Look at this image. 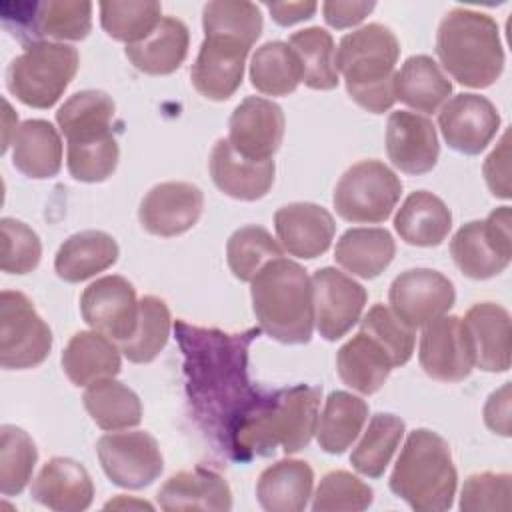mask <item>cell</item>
I'll use <instances>...</instances> for the list:
<instances>
[{
	"label": "cell",
	"mask_w": 512,
	"mask_h": 512,
	"mask_svg": "<svg viewBox=\"0 0 512 512\" xmlns=\"http://www.w3.org/2000/svg\"><path fill=\"white\" fill-rule=\"evenodd\" d=\"M256 334L254 328L226 334L184 320L176 322L192 412L228 454L236 428L268 398L250 384L246 372L248 346Z\"/></svg>",
	"instance_id": "cell-1"
},
{
	"label": "cell",
	"mask_w": 512,
	"mask_h": 512,
	"mask_svg": "<svg viewBox=\"0 0 512 512\" xmlns=\"http://www.w3.org/2000/svg\"><path fill=\"white\" fill-rule=\"evenodd\" d=\"M320 400L322 388L308 384L268 394L264 404L236 428L230 456L234 460L270 456L278 446L286 454L300 452L316 434Z\"/></svg>",
	"instance_id": "cell-2"
},
{
	"label": "cell",
	"mask_w": 512,
	"mask_h": 512,
	"mask_svg": "<svg viewBox=\"0 0 512 512\" xmlns=\"http://www.w3.org/2000/svg\"><path fill=\"white\" fill-rule=\"evenodd\" d=\"M252 308L260 328L282 344H306L314 330L312 280L294 260L276 258L252 280Z\"/></svg>",
	"instance_id": "cell-3"
},
{
	"label": "cell",
	"mask_w": 512,
	"mask_h": 512,
	"mask_svg": "<svg viewBox=\"0 0 512 512\" xmlns=\"http://www.w3.org/2000/svg\"><path fill=\"white\" fill-rule=\"evenodd\" d=\"M400 56L396 34L378 22L342 36L336 50V70L342 72L350 98L372 114L390 110L396 102L394 76Z\"/></svg>",
	"instance_id": "cell-4"
},
{
	"label": "cell",
	"mask_w": 512,
	"mask_h": 512,
	"mask_svg": "<svg viewBox=\"0 0 512 512\" xmlns=\"http://www.w3.org/2000/svg\"><path fill=\"white\" fill-rule=\"evenodd\" d=\"M442 68L462 86L488 88L504 70L500 30L492 16L470 8H452L436 32Z\"/></svg>",
	"instance_id": "cell-5"
},
{
	"label": "cell",
	"mask_w": 512,
	"mask_h": 512,
	"mask_svg": "<svg viewBox=\"0 0 512 512\" xmlns=\"http://www.w3.org/2000/svg\"><path fill=\"white\" fill-rule=\"evenodd\" d=\"M456 486L448 442L428 428L410 432L390 474V490L416 512H442L452 508Z\"/></svg>",
	"instance_id": "cell-6"
},
{
	"label": "cell",
	"mask_w": 512,
	"mask_h": 512,
	"mask_svg": "<svg viewBox=\"0 0 512 512\" xmlns=\"http://www.w3.org/2000/svg\"><path fill=\"white\" fill-rule=\"evenodd\" d=\"M78 50L64 42H34L6 70L8 90L26 106L52 108L78 72Z\"/></svg>",
	"instance_id": "cell-7"
},
{
	"label": "cell",
	"mask_w": 512,
	"mask_h": 512,
	"mask_svg": "<svg viewBox=\"0 0 512 512\" xmlns=\"http://www.w3.org/2000/svg\"><path fill=\"white\" fill-rule=\"evenodd\" d=\"M402 194V182L380 160H360L338 180L332 196L336 214L348 222L378 224L390 218Z\"/></svg>",
	"instance_id": "cell-8"
},
{
	"label": "cell",
	"mask_w": 512,
	"mask_h": 512,
	"mask_svg": "<svg viewBox=\"0 0 512 512\" xmlns=\"http://www.w3.org/2000/svg\"><path fill=\"white\" fill-rule=\"evenodd\" d=\"M12 12L2 10L4 28L20 42L34 44L42 40H84L92 28V2L86 0H44V2H8Z\"/></svg>",
	"instance_id": "cell-9"
},
{
	"label": "cell",
	"mask_w": 512,
	"mask_h": 512,
	"mask_svg": "<svg viewBox=\"0 0 512 512\" xmlns=\"http://www.w3.org/2000/svg\"><path fill=\"white\" fill-rule=\"evenodd\" d=\"M52 350V330L32 300L18 290L0 294V366L28 370L42 364Z\"/></svg>",
	"instance_id": "cell-10"
},
{
	"label": "cell",
	"mask_w": 512,
	"mask_h": 512,
	"mask_svg": "<svg viewBox=\"0 0 512 512\" xmlns=\"http://www.w3.org/2000/svg\"><path fill=\"white\" fill-rule=\"evenodd\" d=\"M450 254L458 270L474 280H486L504 272L512 258L510 208L492 210L486 220H472L458 228L450 242Z\"/></svg>",
	"instance_id": "cell-11"
},
{
	"label": "cell",
	"mask_w": 512,
	"mask_h": 512,
	"mask_svg": "<svg viewBox=\"0 0 512 512\" xmlns=\"http://www.w3.org/2000/svg\"><path fill=\"white\" fill-rule=\"evenodd\" d=\"M96 454L112 484L128 490L150 486L164 468L162 452L150 432H112L96 442Z\"/></svg>",
	"instance_id": "cell-12"
},
{
	"label": "cell",
	"mask_w": 512,
	"mask_h": 512,
	"mask_svg": "<svg viewBox=\"0 0 512 512\" xmlns=\"http://www.w3.org/2000/svg\"><path fill=\"white\" fill-rule=\"evenodd\" d=\"M454 300V284L430 268H410L398 274L388 290L390 310L412 330L448 314Z\"/></svg>",
	"instance_id": "cell-13"
},
{
	"label": "cell",
	"mask_w": 512,
	"mask_h": 512,
	"mask_svg": "<svg viewBox=\"0 0 512 512\" xmlns=\"http://www.w3.org/2000/svg\"><path fill=\"white\" fill-rule=\"evenodd\" d=\"M314 324L324 340H340L362 318L368 294L354 278L336 268H320L312 276Z\"/></svg>",
	"instance_id": "cell-14"
},
{
	"label": "cell",
	"mask_w": 512,
	"mask_h": 512,
	"mask_svg": "<svg viewBox=\"0 0 512 512\" xmlns=\"http://www.w3.org/2000/svg\"><path fill=\"white\" fill-rule=\"evenodd\" d=\"M140 300L134 286L124 276H102L80 296L84 322L118 344L128 340L138 326Z\"/></svg>",
	"instance_id": "cell-15"
},
{
	"label": "cell",
	"mask_w": 512,
	"mask_h": 512,
	"mask_svg": "<svg viewBox=\"0 0 512 512\" xmlns=\"http://www.w3.org/2000/svg\"><path fill=\"white\" fill-rule=\"evenodd\" d=\"M250 48L252 46L232 36H204L198 56L190 68L196 92L214 102L228 100L242 84L244 62Z\"/></svg>",
	"instance_id": "cell-16"
},
{
	"label": "cell",
	"mask_w": 512,
	"mask_h": 512,
	"mask_svg": "<svg viewBox=\"0 0 512 512\" xmlns=\"http://www.w3.org/2000/svg\"><path fill=\"white\" fill-rule=\"evenodd\" d=\"M438 126L452 150L476 156L496 136L500 114L486 96L462 92L446 100L438 112Z\"/></svg>",
	"instance_id": "cell-17"
},
{
	"label": "cell",
	"mask_w": 512,
	"mask_h": 512,
	"mask_svg": "<svg viewBox=\"0 0 512 512\" xmlns=\"http://www.w3.org/2000/svg\"><path fill=\"white\" fill-rule=\"evenodd\" d=\"M418 360L434 380L460 382L468 378L474 368V356L462 318L444 314L428 322L420 336Z\"/></svg>",
	"instance_id": "cell-18"
},
{
	"label": "cell",
	"mask_w": 512,
	"mask_h": 512,
	"mask_svg": "<svg viewBox=\"0 0 512 512\" xmlns=\"http://www.w3.org/2000/svg\"><path fill=\"white\" fill-rule=\"evenodd\" d=\"M282 108L262 96L244 98L228 122V142L250 160H272L284 138Z\"/></svg>",
	"instance_id": "cell-19"
},
{
	"label": "cell",
	"mask_w": 512,
	"mask_h": 512,
	"mask_svg": "<svg viewBox=\"0 0 512 512\" xmlns=\"http://www.w3.org/2000/svg\"><path fill=\"white\" fill-rule=\"evenodd\" d=\"M204 210V194L190 182H160L146 192L138 208L142 228L154 236L172 238L188 232Z\"/></svg>",
	"instance_id": "cell-20"
},
{
	"label": "cell",
	"mask_w": 512,
	"mask_h": 512,
	"mask_svg": "<svg viewBox=\"0 0 512 512\" xmlns=\"http://www.w3.org/2000/svg\"><path fill=\"white\" fill-rule=\"evenodd\" d=\"M386 152L390 162L404 174L430 172L440 154L432 120L410 110L392 112L386 122Z\"/></svg>",
	"instance_id": "cell-21"
},
{
	"label": "cell",
	"mask_w": 512,
	"mask_h": 512,
	"mask_svg": "<svg viewBox=\"0 0 512 512\" xmlns=\"http://www.w3.org/2000/svg\"><path fill=\"white\" fill-rule=\"evenodd\" d=\"M274 228L282 248L296 258L322 256L336 232L332 214L314 202H290L276 210Z\"/></svg>",
	"instance_id": "cell-22"
},
{
	"label": "cell",
	"mask_w": 512,
	"mask_h": 512,
	"mask_svg": "<svg viewBox=\"0 0 512 512\" xmlns=\"http://www.w3.org/2000/svg\"><path fill=\"white\" fill-rule=\"evenodd\" d=\"M208 166L216 188L236 200L254 202L274 184V160H250L236 152L228 138L216 140Z\"/></svg>",
	"instance_id": "cell-23"
},
{
	"label": "cell",
	"mask_w": 512,
	"mask_h": 512,
	"mask_svg": "<svg viewBox=\"0 0 512 512\" xmlns=\"http://www.w3.org/2000/svg\"><path fill=\"white\" fill-rule=\"evenodd\" d=\"M474 366L484 372L510 368V314L496 302H478L462 318Z\"/></svg>",
	"instance_id": "cell-24"
},
{
	"label": "cell",
	"mask_w": 512,
	"mask_h": 512,
	"mask_svg": "<svg viewBox=\"0 0 512 512\" xmlns=\"http://www.w3.org/2000/svg\"><path fill=\"white\" fill-rule=\"evenodd\" d=\"M32 498L56 512H80L92 504L94 484L88 470L64 456L50 458L30 488Z\"/></svg>",
	"instance_id": "cell-25"
},
{
	"label": "cell",
	"mask_w": 512,
	"mask_h": 512,
	"mask_svg": "<svg viewBox=\"0 0 512 512\" xmlns=\"http://www.w3.org/2000/svg\"><path fill=\"white\" fill-rule=\"evenodd\" d=\"M158 506L168 512L178 510H230L232 490L218 472L196 466L172 474L156 494Z\"/></svg>",
	"instance_id": "cell-26"
},
{
	"label": "cell",
	"mask_w": 512,
	"mask_h": 512,
	"mask_svg": "<svg viewBox=\"0 0 512 512\" xmlns=\"http://www.w3.org/2000/svg\"><path fill=\"white\" fill-rule=\"evenodd\" d=\"M188 46V26L176 16H162L158 26L144 40L128 44L124 52L136 70L150 76H166L182 66Z\"/></svg>",
	"instance_id": "cell-27"
},
{
	"label": "cell",
	"mask_w": 512,
	"mask_h": 512,
	"mask_svg": "<svg viewBox=\"0 0 512 512\" xmlns=\"http://www.w3.org/2000/svg\"><path fill=\"white\" fill-rule=\"evenodd\" d=\"M120 346L98 330L76 332L64 352L62 370L74 386H88L102 378H114L120 368Z\"/></svg>",
	"instance_id": "cell-28"
},
{
	"label": "cell",
	"mask_w": 512,
	"mask_h": 512,
	"mask_svg": "<svg viewBox=\"0 0 512 512\" xmlns=\"http://www.w3.org/2000/svg\"><path fill=\"white\" fill-rule=\"evenodd\" d=\"M12 164L34 180L56 176L62 168L60 132L42 118L22 122L12 138Z\"/></svg>",
	"instance_id": "cell-29"
},
{
	"label": "cell",
	"mask_w": 512,
	"mask_h": 512,
	"mask_svg": "<svg viewBox=\"0 0 512 512\" xmlns=\"http://www.w3.org/2000/svg\"><path fill=\"white\" fill-rule=\"evenodd\" d=\"M116 240L102 230H82L68 236L54 258V270L64 282L76 284L108 270L118 260Z\"/></svg>",
	"instance_id": "cell-30"
},
{
	"label": "cell",
	"mask_w": 512,
	"mask_h": 512,
	"mask_svg": "<svg viewBox=\"0 0 512 512\" xmlns=\"http://www.w3.org/2000/svg\"><path fill=\"white\" fill-rule=\"evenodd\" d=\"M314 488V472L308 462L284 458L262 470L256 496L268 512H300L308 506Z\"/></svg>",
	"instance_id": "cell-31"
},
{
	"label": "cell",
	"mask_w": 512,
	"mask_h": 512,
	"mask_svg": "<svg viewBox=\"0 0 512 512\" xmlns=\"http://www.w3.org/2000/svg\"><path fill=\"white\" fill-rule=\"evenodd\" d=\"M394 228L406 244L438 246L452 228V212L436 194L416 190L398 208Z\"/></svg>",
	"instance_id": "cell-32"
},
{
	"label": "cell",
	"mask_w": 512,
	"mask_h": 512,
	"mask_svg": "<svg viewBox=\"0 0 512 512\" xmlns=\"http://www.w3.org/2000/svg\"><path fill=\"white\" fill-rule=\"evenodd\" d=\"M452 94V82L426 54L406 58L394 76V96L418 112H438Z\"/></svg>",
	"instance_id": "cell-33"
},
{
	"label": "cell",
	"mask_w": 512,
	"mask_h": 512,
	"mask_svg": "<svg viewBox=\"0 0 512 512\" xmlns=\"http://www.w3.org/2000/svg\"><path fill=\"white\" fill-rule=\"evenodd\" d=\"M340 380L360 394L378 392L390 376L392 362L384 348L362 330L340 346L336 354Z\"/></svg>",
	"instance_id": "cell-34"
},
{
	"label": "cell",
	"mask_w": 512,
	"mask_h": 512,
	"mask_svg": "<svg viewBox=\"0 0 512 512\" xmlns=\"http://www.w3.org/2000/svg\"><path fill=\"white\" fill-rule=\"evenodd\" d=\"M396 254V242L384 228H350L336 242L334 258L352 276H380Z\"/></svg>",
	"instance_id": "cell-35"
},
{
	"label": "cell",
	"mask_w": 512,
	"mask_h": 512,
	"mask_svg": "<svg viewBox=\"0 0 512 512\" xmlns=\"http://www.w3.org/2000/svg\"><path fill=\"white\" fill-rule=\"evenodd\" d=\"M368 418V404L350 392L334 390L324 402L318 416L316 440L328 454L346 452L362 432Z\"/></svg>",
	"instance_id": "cell-36"
},
{
	"label": "cell",
	"mask_w": 512,
	"mask_h": 512,
	"mask_svg": "<svg viewBox=\"0 0 512 512\" xmlns=\"http://www.w3.org/2000/svg\"><path fill=\"white\" fill-rule=\"evenodd\" d=\"M82 402L90 418L102 430H128L142 422L138 394L114 378H102L88 384Z\"/></svg>",
	"instance_id": "cell-37"
},
{
	"label": "cell",
	"mask_w": 512,
	"mask_h": 512,
	"mask_svg": "<svg viewBox=\"0 0 512 512\" xmlns=\"http://www.w3.org/2000/svg\"><path fill=\"white\" fill-rule=\"evenodd\" d=\"M116 104L102 90L74 92L56 112V122L66 142L86 140L112 132Z\"/></svg>",
	"instance_id": "cell-38"
},
{
	"label": "cell",
	"mask_w": 512,
	"mask_h": 512,
	"mask_svg": "<svg viewBox=\"0 0 512 512\" xmlns=\"http://www.w3.org/2000/svg\"><path fill=\"white\" fill-rule=\"evenodd\" d=\"M250 82L266 96L292 94L302 82V66L288 42H264L252 54Z\"/></svg>",
	"instance_id": "cell-39"
},
{
	"label": "cell",
	"mask_w": 512,
	"mask_h": 512,
	"mask_svg": "<svg viewBox=\"0 0 512 512\" xmlns=\"http://www.w3.org/2000/svg\"><path fill=\"white\" fill-rule=\"evenodd\" d=\"M406 432V424L400 416L378 412L370 418L360 442L350 454V464L356 472L368 478H380L390 464L400 440Z\"/></svg>",
	"instance_id": "cell-40"
},
{
	"label": "cell",
	"mask_w": 512,
	"mask_h": 512,
	"mask_svg": "<svg viewBox=\"0 0 512 512\" xmlns=\"http://www.w3.org/2000/svg\"><path fill=\"white\" fill-rule=\"evenodd\" d=\"M302 66V82L312 90H332L338 86L336 48L330 32L320 26H310L294 32L288 38Z\"/></svg>",
	"instance_id": "cell-41"
},
{
	"label": "cell",
	"mask_w": 512,
	"mask_h": 512,
	"mask_svg": "<svg viewBox=\"0 0 512 512\" xmlns=\"http://www.w3.org/2000/svg\"><path fill=\"white\" fill-rule=\"evenodd\" d=\"M170 310L168 304L158 296H142L138 310V326L134 334L120 342L122 354L134 364L152 362L166 346L170 338Z\"/></svg>",
	"instance_id": "cell-42"
},
{
	"label": "cell",
	"mask_w": 512,
	"mask_h": 512,
	"mask_svg": "<svg viewBox=\"0 0 512 512\" xmlns=\"http://www.w3.org/2000/svg\"><path fill=\"white\" fill-rule=\"evenodd\" d=\"M98 8L106 34L126 46L144 40L162 20V6L154 0H104Z\"/></svg>",
	"instance_id": "cell-43"
},
{
	"label": "cell",
	"mask_w": 512,
	"mask_h": 512,
	"mask_svg": "<svg viewBox=\"0 0 512 512\" xmlns=\"http://www.w3.org/2000/svg\"><path fill=\"white\" fill-rule=\"evenodd\" d=\"M282 256V248L262 226H242L228 238L226 260L232 274L250 282L268 262Z\"/></svg>",
	"instance_id": "cell-44"
},
{
	"label": "cell",
	"mask_w": 512,
	"mask_h": 512,
	"mask_svg": "<svg viewBox=\"0 0 512 512\" xmlns=\"http://www.w3.org/2000/svg\"><path fill=\"white\" fill-rule=\"evenodd\" d=\"M38 450L30 434L18 426L0 428V492L18 496L32 478Z\"/></svg>",
	"instance_id": "cell-45"
},
{
	"label": "cell",
	"mask_w": 512,
	"mask_h": 512,
	"mask_svg": "<svg viewBox=\"0 0 512 512\" xmlns=\"http://www.w3.org/2000/svg\"><path fill=\"white\" fill-rule=\"evenodd\" d=\"M120 148L114 132L86 140H72L66 148V166L80 182H104L118 166Z\"/></svg>",
	"instance_id": "cell-46"
},
{
	"label": "cell",
	"mask_w": 512,
	"mask_h": 512,
	"mask_svg": "<svg viewBox=\"0 0 512 512\" xmlns=\"http://www.w3.org/2000/svg\"><path fill=\"white\" fill-rule=\"evenodd\" d=\"M202 28L206 36H232L252 46L262 34V14L256 4L246 0H216L204 4Z\"/></svg>",
	"instance_id": "cell-47"
},
{
	"label": "cell",
	"mask_w": 512,
	"mask_h": 512,
	"mask_svg": "<svg viewBox=\"0 0 512 512\" xmlns=\"http://www.w3.org/2000/svg\"><path fill=\"white\" fill-rule=\"evenodd\" d=\"M360 330L374 338L388 354L392 368L404 366L414 352V330L408 328L388 306L374 304L360 320Z\"/></svg>",
	"instance_id": "cell-48"
},
{
	"label": "cell",
	"mask_w": 512,
	"mask_h": 512,
	"mask_svg": "<svg viewBox=\"0 0 512 512\" xmlns=\"http://www.w3.org/2000/svg\"><path fill=\"white\" fill-rule=\"evenodd\" d=\"M374 500L372 488L362 482L358 476L346 470H332L322 476L314 500V512H328V510H346V512H360L366 510Z\"/></svg>",
	"instance_id": "cell-49"
},
{
	"label": "cell",
	"mask_w": 512,
	"mask_h": 512,
	"mask_svg": "<svg viewBox=\"0 0 512 512\" xmlns=\"http://www.w3.org/2000/svg\"><path fill=\"white\" fill-rule=\"evenodd\" d=\"M0 268L6 274H28L42 258L38 234L16 218L0 220Z\"/></svg>",
	"instance_id": "cell-50"
},
{
	"label": "cell",
	"mask_w": 512,
	"mask_h": 512,
	"mask_svg": "<svg viewBox=\"0 0 512 512\" xmlns=\"http://www.w3.org/2000/svg\"><path fill=\"white\" fill-rule=\"evenodd\" d=\"M512 476L508 472H478L464 480L462 512H508L512 508Z\"/></svg>",
	"instance_id": "cell-51"
},
{
	"label": "cell",
	"mask_w": 512,
	"mask_h": 512,
	"mask_svg": "<svg viewBox=\"0 0 512 512\" xmlns=\"http://www.w3.org/2000/svg\"><path fill=\"white\" fill-rule=\"evenodd\" d=\"M484 178L490 192L496 198L508 200L510 194V132L506 130L498 146L488 154L484 162Z\"/></svg>",
	"instance_id": "cell-52"
},
{
	"label": "cell",
	"mask_w": 512,
	"mask_h": 512,
	"mask_svg": "<svg viewBox=\"0 0 512 512\" xmlns=\"http://www.w3.org/2000/svg\"><path fill=\"white\" fill-rule=\"evenodd\" d=\"M374 2H338V0H328L322 4V14L326 24H330L336 30L350 28L360 24L372 10Z\"/></svg>",
	"instance_id": "cell-53"
},
{
	"label": "cell",
	"mask_w": 512,
	"mask_h": 512,
	"mask_svg": "<svg viewBox=\"0 0 512 512\" xmlns=\"http://www.w3.org/2000/svg\"><path fill=\"white\" fill-rule=\"evenodd\" d=\"M484 422L492 432L510 436V382L488 396L484 406Z\"/></svg>",
	"instance_id": "cell-54"
},
{
	"label": "cell",
	"mask_w": 512,
	"mask_h": 512,
	"mask_svg": "<svg viewBox=\"0 0 512 512\" xmlns=\"http://www.w3.org/2000/svg\"><path fill=\"white\" fill-rule=\"evenodd\" d=\"M266 8L272 14V20L280 26H292L296 22L308 20L314 16L318 4L316 2H266Z\"/></svg>",
	"instance_id": "cell-55"
},
{
	"label": "cell",
	"mask_w": 512,
	"mask_h": 512,
	"mask_svg": "<svg viewBox=\"0 0 512 512\" xmlns=\"http://www.w3.org/2000/svg\"><path fill=\"white\" fill-rule=\"evenodd\" d=\"M104 508H148V510H152V506L148 504V502H142V500H130V498H126V496H118V498H114V500H110V502H106V506Z\"/></svg>",
	"instance_id": "cell-56"
}]
</instances>
